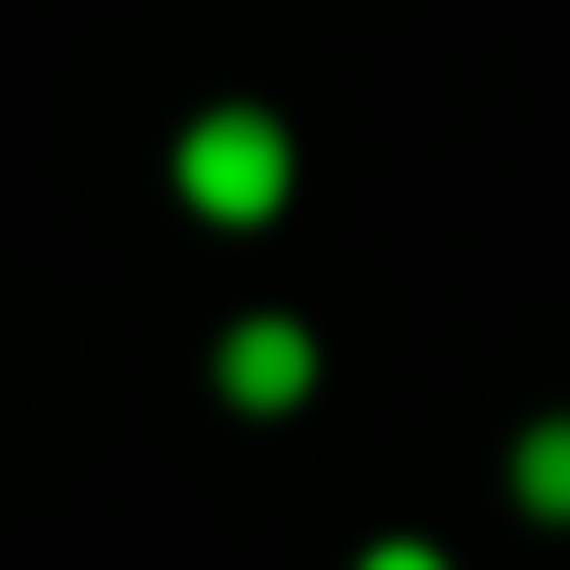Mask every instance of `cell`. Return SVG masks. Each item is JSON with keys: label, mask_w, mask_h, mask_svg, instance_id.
Listing matches in <instances>:
<instances>
[{"label": "cell", "mask_w": 570, "mask_h": 570, "mask_svg": "<svg viewBox=\"0 0 570 570\" xmlns=\"http://www.w3.org/2000/svg\"><path fill=\"white\" fill-rule=\"evenodd\" d=\"M180 190L212 223H265L285 202V138L265 117H202L180 138Z\"/></svg>", "instance_id": "6da1fadb"}, {"label": "cell", "mask_w": 570, "mask_h": 570, "mask_svg": "<svg viewBox=\"0 0 570 570\" xmlns=\"http://www.w3.org/2000/svg\"><path fill=\"white\" fill-rule=\"evenodd\" d=\"M306 370H317V348H306L285 317H254V327H233V338H223V391L244 412H285L306 391Z\"/></svg>", "instance_id": "7a4b0ae2"}, {"label": "cell", "mask_w": 570, "mask_h": 570, "mask_svg": "<svg viewBox=\"0 0 570 570\" xmlns=\"http://www.w3.org/2000/svg\"><path fill=\"white\" fill-rule=\"evenodd\" d=\"M518 497H529L539 518H570V423H539L529 444H518Z\"/></svg>", "instance_id": "3957f363"}, {"label": "cell", "mask_w": 570, "mask_h": 570, "mask_svg": "<svg viewBox=\"0 0 570 570\" xmlns=\"http://www.w3.org/2000/svg\"><path fill=\"white\" fill-rule=\"evenodd\" d=\"M360 570H444V560H433V550H412V539H391V550H370Z\"/></svg>", "instance_id": "277c9868"}]
</instances>
